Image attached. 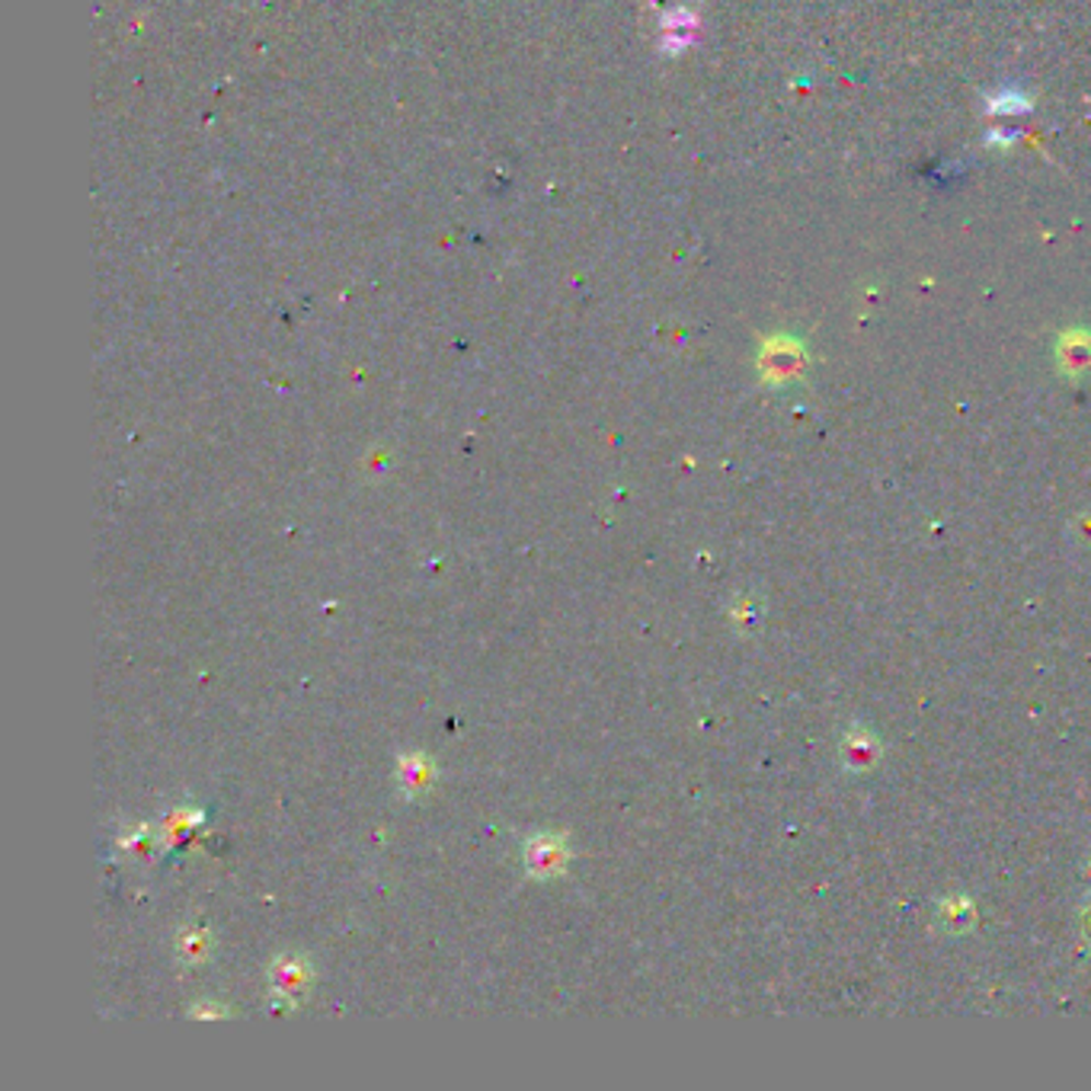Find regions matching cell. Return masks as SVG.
<instances>
[{
  "label": "cell",
  "instance_id": "cell-1",
  "mask_svg": "<svg viewBox=\"0 0 1091 1091\" xmlns=\"http://www.w3.org/2000/svg\"><path fill=\"white\" fill-rule=\"evenodd\" d=\"M522 862H526L528 874L538 877V880L564 874L566 862H570L566 835H561V832H538V835H531L526 842V848H522Z\"/></svg>",
  "mask_w": 1091,
  "mask_h": 1091
},
{
  "label": "cell",
  "instance_id": "cell-2",
  "mask_svg": "<svg viewBox=\"0 0 1091 1091\" xmlns=\"http://www.w3.org/2000/svg\"><path fill=\"white\" fill-rule=\"evenodd\" d=\"M311 979H314L311 964L299 954H282L269 967V986L282 999V1005H299L304 992H307V986H311Z\"/></svg>",
  "mask_w": 1091,
  "mask_h": 1091
},
{
  "label": "cell",
  "instance_id": "cell-3",
  "mask_svg": "<svg viewBox=\"0 0 1091 1091\" xmlns=\"http://www.w3.org/2000/svg\"><path fill=\"white\" fill-rule=\"evenodd\" d=\"M397 785L407 790L410 797L429 790V785H432V765H429V758L419 753L401 755V762H397Z\"/></svg>",
  "mask_w": 1091,
  "mask_h": 1091
},
{
  "label": "cell",
  "instance_id": "cell-4",
  "mask_svg": "<svg viewBox=\"0 0 1091 1091\" xmlns=\"http://www.w3.org/2000/svg\"><path fill=\"white\" fill-rule=\"evenodd\" d=\"M209 951H212V935L205 929H183L180 938H177V954L180 960L195 967L202 960H209Z\"/></svg>",
  "mask_w": 1091,
  "mask_h": 1091
},
{
  "label": "cell",
  "instance_id": "cell-5",
  "mask_svg": "<svg viewBox=\"0 0 1091 1091\" xmlns=\"http://www.w3.org/2000/svg\"><path fill=\"white\" fill-rule=\"evenodd\" d=\"M189 1015H192V1017H209V1021H212V1017H225L227 1009H225V1005H218V1002H199V1005H195V1009H192Z\"/></svg>",
  "mask_w": 1091,
  "mask_h": 1091
}]
</instances>
